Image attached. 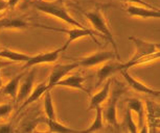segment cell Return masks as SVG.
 I'll return each instance as SVG.
<instances>
[{"label": "cell", "mask_w": 160, "mask_h": 133, "mask_svg": "<svg viewBox=\"0 0 160 133\" xmlns=\"http://www.w3.org/2000/svg\"><path fill=\"white\" fill-rule=\"evenodd\" d=\"M84 15H85L86 19L89 21V23L91 24L93 29H95L96 31L101 33V35H102L106 40H108L110 42L113 47V51L115 52L117 56V59H120L118 48H117L115 39H114L113 33L109 27L108 21L106 19L104 8L101 7H95L94 8H92L91 11H86V13H84Z\"/></svg>", "instance_id": "cell-1"}, {"label": "cell", "mask_w": 160, "mask_h": 133, "mask_svg": "<svg viewBox=\"0 0 160 133\" xmlns=\"http://www.w3.org/2000/svg\"><path fill=\"white\" fill-rule=\"evenodd\" d=\"M34 7L36 10H38L41 13H44L46 15H49L51 17H55L57 19L63 21V22L69 24L74 27H84L82 23H80L78 20H75L66 7L63 4L62 0H57V1L48 2L45 0H37L34 3Z\"/></svg>", "instance_id": "cell-2"}, {"label": "cell", "mask_w": 160, "mask_h": 133, "mask_svg": "<svg viewBox=\"0 0 160 133\" xmlns=\"http://www.w3.org/2000/svg\"><path fill=\"white\" fill-rule=\"evenodd\" d=\"M37 26L40 27L42 29L50 30V31L66 33V34H67V40H66L65 44L63 45L64 50H67V48L70 46V44L72 42L80 40V39H83V38H87V37L92 39V41H94L96 44H99L98 41L96 40L94 32L87 29L86 27H74V28H71V29H64V28H55V27H50L47 25H37Z\"/></svg>", "instance_id": "cell-3"}, {"label": "cell", "mask_w": 160, "mask_h": 133, "mask_svg": "<svg viewBox=\"0 0 160 133\" xmlns=\"http://www.w3.org/2000/svg\"><path fill=\"white\" fill-rule=\"evenodd\" d=\"M123 89L122 86L116 85L113 90L110 92V95L107 99V105L106 108L102 109V117L109 125L113 127H118V121H117V102L122 96Z\"/></svg>", "instance_id": "cell-4"}, {"label": "cell", "mask_w": 160, "mask_h": 133, "mask_svg": "<svg viewBox=\"0 0 160 133\" xmlns=\"http://www.w3.org/2000/svg\"><path fill=\"white\" fill-rule=\"evenodd\" d=\"M64 48L59 47L57 49H53L48 52H43V53H39L36 55H31L29 58L24 62V65L22 66V70H28V69L32 68V66H36L39 65H44V63H55L57 60L59 59L60 55L63 52Z\"/></svg>", "instance_id": "cell-5"}, {"label": "cell", "mask_w": 160, "mask_h": 133, "mask_svg": "<svg viewBox=\"0 0 160 133\" xmlns=\"http://www.w3.org/2000/svg\"><path fill=\"white\" fill-rule=\"evenodd\" d=\"M117 58L116 54L114 51H98V52L92 53L90 55L84 56L82 58L78 59L77 62L78 66H82V68H93L95 66L102 65L108 60Z\"/></svg>", "instance_id": "cell-6"}, {"label": "cell", "mask_w": 160, "mask_h": 133, "mask_svg": "<svg viewBox=\"0 0 160 133\" xmlns=\"http://www.w3.org/2000/svg\"><path fill=\"white\" fill-rule=\"evenodd\" d=\"M31 70L28 72L26 71L24 76L22 77V79L20 81L19 84V89H18L17 97L15 99L16 103H22V102L28 98V96L31 94L32 87L35 85V81H36V75H37V69L32 66L29 68Z\"/></svg>", "instance_id": "cell-7"}, {"label": "cell", "mask_w": 160, "mask_h": 133, "mask_svg": "<svg viewBox=\"0 0 160 133\" xmlns=\"http://www.w3.org/2000/svg\"><path fill=\"white\" fill-rule=\"evenodd\" d=\"M127 14L138 19H159L160 11L158 7H148L143 5L127 3L125 7Z\"/></svg>", "instance_id": "cell-8"}, {"label": "cell", "mask_w": 160, "mask_h": 133, "mask_svg": "<svg viewBox=\"0 0 160 133\" xmlns=\"http://www.w3.org/2000/svg\"><path fill=\"white\" fill-rule=\"evenodd\" d=\"M127 107L129 109H131L132 112L137 116V127L139 128L138 132H149L146 121V106H144V102L136 98H130L127 99Z\"/></svg>", "instance_id": "cell-9"}, {"label": "cell", "mask_w": 160, "mask_h": 133, "mask_svg": "<svg viewBox=\"0 0 160 133\" xmlns=\"http://www.w3.org/2000/svg\"><path fill=\"white\" fill-rule=\"evenodd\" d=\"M119 73L122 74V76L125 78L126 82L128 83V85L135 90L137 93L140 94H146V95H150L153 97H156V98H159L160 96V90L153 89V87H150L149 85L144 84L143 82H141L137 79V78L133 77L131 74L129 73L128 70H120Z\"/></svg>", "instance_id": "cell-10"}, {"label": "cell", "mask_w": 160, "mask_h": 133, "mask_svg": "<svg viewBox=\"0 0 160 133\" xmlns=\"http://www.w3.org/2000/svg\"><path fill=\"white\" fill-rule=\"evenodd\" d=\"M77 68H78L77 60L70 63H60V65H56L51 69V72L47 80V84L49 86V89H53L55 84L58 81L63 79L65 76H67L71 71L75 70Z\"/></svg>", "instance_id": "cell-11"}, {"label": "cell", "mask_w": 160, "mask_h": 133, "mask_svg": "<svg viewBox=\"0 0 160 133\" xmlns=\"http://www.w3.org/2000/svg\"><path fill=\"white\" fill-rule=\"evenodd\" d=\"M130 41L134 44L135 46V52L132 58H137V57L150 55V54L159 52V44L152 43V42L144 41L142 39L131 37L129 39Z\"/></svg>", "instance_id": "cell-12"}, {"label": "cell", "mask_w": 160, "mask_h": 133, "mask_svg": "<svg viewBox=\"0 0 160 133\" xmlns=\"http://www.w3.org/2000/svg\"><path fill=\"white\" fill-rule=\"evenodd\" d=\"M144 106H146V121L149 132L159 131V105L150 100H147L144 102Z\"/></svg>", "instance_id": "cell-13"}, {"label": "cell", "mask_w": 160, "mask_h": 133, "mask_svg": "<svg viewBox=\"0 0 160 133\" xmlns=\"http://www.w3.org/2000/svg\"><path fill=\"white\" fill-rule=\"evenodd\" d=\"M120 66H122V62L118 60H108L104 63H102V66L96 72V77H98V85H102L106 80L114 75L117 72L120 71Z\"/></svg>", "instance_id": "cell-14"}, {"label": "cell", "mask_w": 160, "mask_h": 133, "mask_svg": "<svg viewBox=\"0 0 160 133\" xmlns=\"http://www.w3.org/2000/svg\"><path fill=\"white\" fill-rule=\"evenodd\" d=\"M111 85H112V80H111V78H109V79H107L105 81L104 85L102 86V89H99L98 93L90 97L88 110L95 109V107L102 106V105L107 101L108 97H109L110 92H111Z\"/></svg>", "instance_id": "cell-15"}, {"label": "cell", "mask_w": 160, "mask_h": 133, "mask_svg": "<svg viewBox=\"0 0 160 133\" xmlns=\"http://www.w3.org/2000/svg\"><path fill=\"white\" fill-rule=\"evenodd\" d=\"M85 81H86L85 77L81 76V75H68V76H65L63 79L58 81L55 84V87L63 86V87H68V89L82 90V92L85 93H89V89L84 85Z\"/></svg>", "instance_id": "cell-16"}, {"label": "cell", "mask_w": 160, "mask_h": 133, "mask_svg": "<svg viewBox=\"0 0 160 133\" xmlns=\"http://www.w3.org/2000/svg\"><path fill=\"white\" fill-rule=\"evenodd\" d=\"M25 72H26V70H22L21 73L17 74L16 76H14L8 83L3 84V85L0 87V93L11 97V98L15 101V99H16V97H17L18 89H19L20 81L22 79V77L24 76V74H25Z\"/></svg>", "instance_id": "cell-17"}, {"label": "cell", "mask_w": 160, "mask_h": 133, "mask_svg": "<svg viewBox=\"0 0 160 133\" xmlns=\"http://www.w3.org/2000/svg\"><path fill=\"white\" fill-rule=\"evenodd\" d=\"M48 89H49V86H48V84H47V81H42V82L38 83L37 85L32 87L31 94H29L28 96V98L22 102V104H21V106H20V109H23L24 107L35 103L37 100H39L44 95V93L46 92Z\"/></svg>", "instance_id": "cell-18"}, {"label": "cell", "mask_w": 160, "mask_h": 133, "mask_svg": "<svg viewBox=\"0 0 160 133\" xmlns=\"http://www.w3.org/2000/svg\"><path fill=\"white\" fill-rule=\"evenodd\" d=\"M159 56H160V52H156V53L150 54V55H146V56L137 57V58H132L131 57L127 62H122L120 70H129L130 68H133V66L148 65V63L157 62V60L159 59Z\"/></svg>", "instance_id": "cell-19"}, {"label": "cell", "mask_w": 160, "mask_h": 133, "mask_svg": "<svg viewBox=\"0 0 160 133\" xmlns=\"http://www.w3.org/2000/svg\"><path fill=\"white\" fill-rule=\"evenodd\" d=\"M28 27V23L21 18H3L0 19V30L18 29L22 30Z\"/></svg>", "instance_id": "cell-20"}, {"label": "cell", "mask_w": 160, "mask_h": 133, "mask_svg": "<svg viewBox=\"0 0 160 133\" xmlns=\"http://www.w3.org/2000/svg\"><path fill=\"white\" fill-rule=\"evenodd\" d=\"M31 55H28L22 52H17V51L11 50L8 48L1 47L0 48V58H5L11 62H25L29 58Z\"/></svg>", "instance_id": "cell-21"}, {"label": "cell", "mask_w": 160, "mask_h": 133, "mask_svg": "<svg viewBox=\"0 0 160 133\" xmlns=\"http://www.w3.org/2000/svg\"><path fill=\"white\" fill-rule=\"evenodd\" d=\"M47 127H48V132H53V133H77V132H82V130L78 129H72L69 126H66L65 124L59 122L57 119L53 120H47Z\"/></svg>", "instance_id": "cell-22"}, {"label": "cell", "mask_w": 160, "mask_h": 133, "mask_svg": "<svg viewBox=\"0 0 160 133\" xmlns=\"http://www.w3.org/2000/svg\"><path fill=\"white\" fill-rule=\"evenodd\" d=\"M43 107H44L45 116H46L47 120L57 119L56 108H55V104H53L52 96H51V89H48L46 92L44 93Z\"/></svg>", "instance_id": "cell-23"}, {"label": "cell", "mask_w": 160, "mask_h": 133, "mask_svg": "<svg viewBox=\"0 0 160 133\" xmlns=\"http://www.w3.org/2000/svg\"><path fill=\"white\" fill-rule=\"evenodd\" d=\"M104 128V117H102V107L98 106L95 107V117L93 120L88 128L85 130H82V132L85 133H91V132H98L101 131Z\"/></svg>", "instance_id": "cell-24"}, {"label": "cell", "mask_w": 160, "mask_h": 133, "mask_svg": "<svg viewBox=\"0 0 160 133\" xmlns=\"http://www.w3.org/2000/svg\"><path fill=\"white\" fill-rule=\"evenodd\" d=\"M125 124L130 132L132 133L138 132V127L136 125V123H135L134 117H133V112L128 107H127V109L125 111Z\"/></svg>", "instance_id": "cell-25"}, {"label": "cell", "mask_w": 160, "mask_h": 133, "mask_svg": "<svg viewBox=\"0 0 160 133\" xmlns=\"http://www.w3.org/2000/svg\"><path fill=\"white\" fill-rule=\"evenodd\" d=\"M13 104L8 102V103H2L0 104V120L7 119L13 111Z\"/></svg>", "instance_id": "cell-26"}, {"label": "cell", "mask_w": 160, "mask_h": 133, "mask_svg": "<svg viewBox=\"0 0 160 133\" xmlns=\"http://www.w3.org/2000/svg\"><path fill=\"white\" fill-rule=\"evenodd\" d=\"M119 1L123 2V3H131V4H138V5H143V7H153L152 4L148 3L144 0H119Z\"/></svg>", "instance_id": "cell-27"}, {"label": "cell", "mask_w": 160, "mask_h": 133, "mask_svg": "<svg viewBox=\"0 0 160 133\" xmlns=\"http://www.w3.org/2000/svg\"><path fill=\"white\" fill-rule=\"evenodd\" d=\"M14 129H13V126L12 124H1L0 125V133L3 132V133H10V132H13Z\"/></svg>", "instance_id": "cell-28"}, {"label": "cell", "mask_w": 160, "mask_h": 133, "mask_svg": "<svg viewBox=\"0 0 160 133\" xmlns=\"http://www.w3.org/2000/svg\"><path fill=\"white\" fill-rule=\"evenodd\" d=\"M8 1V8H15L19 4V2L21 0H7Z\"/></svg>", "instance_id": "cell-29"}, {"label": "cell", "mask_w": 160, "mask_h": 133, "mask_svg": "<svg viewBox=\"0 0 160 133\" xmlns=\"http://www.w3.org/2000/svg\"><path fill=\"white\" fill-rule=\"evenodd\" d=\"M8 8V1L7 0H0V13L4 11L5 10Z\"/></svg>", "instance_id": "cell-30"}, {"label": "cell", "mask_w": 160, "mask_h": 133, "mask_svg": "<svg viewBox=\"0 0 160 133\" xmlns=\"http://www.w3.org/2000/svg\"><path fill=\"white\" fill-rule=\"evenodd\" d=\"M3 79H2V77H1V66H0V87H1L2 85H3Z\"/></svg>", "instance_id": "cell-31"}, {"label": "cell", "mask_w": 160, "mask_h": 133, "mask_svg": "<svg viewBox=\"0 0 160 133\" xmlns=\"http://www.w3.org/2000/svg\"><path fill=\"white\" fill-rule=\"evenodd\" d=\"M0 48H1V46H0Z\"/></svg>", "instance_id": "cell-32"}]
</instances>
